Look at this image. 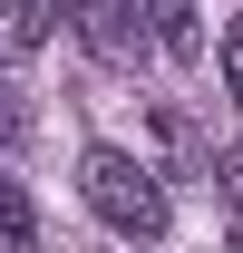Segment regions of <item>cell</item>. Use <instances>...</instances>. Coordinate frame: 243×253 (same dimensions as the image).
Instances as JSON below:
<instances>
[{
    "mask_svg": "<svg viewBox=\"0 0 243 253\" xmlns=\"http://www.w3.org/2000/svg\"><path fill=\"white\" fill-rule=\"evenodd\" d=\"M78 195H88V214L107 224V234H126V244H165V224H175L156 166L126 156V146H88V156H78Z\"/></svg>",
    "mask_w": 243,
    "mask_h": 253,
    "instance_id": "1",
    "label": "cell"
},
{
    "mask_svg": "<svg viewBox=\"0 0 243 253\" xmlns=\"http://www.w3.org/2000/svg\"><path fill=\"white\" fill-rule=\"evenodd\" d=\"M78 10V39H88L107 68H126L136 49H156V30H146V0H68Z\"/></svg>",
    "mask_w": 243,
    "mask_h": 253,
    "instance_id": "2",
    "label": "cell"
},
{
    "mask_svg": "<svg viewBox=\"0 0 243 253\" xmlns=\"http://www.w3.org/2000/svg\"><path fill=\"white\" fill-rule=\"evenodd\" d=\"M68 0H0V59H39Z\"/></svg>",
    "mask_w": 243,
    "mask_h": 253,
    "instance_id": "3",
    "label": "cell"
},
{
    "mask_svg": "<svg viewBox=\"0 0 243 253\" xmlns=\"http://www.w3.org/2000/svg\"><path fill=\"white\" fill-rule=\"evenodd\" d=\"M146 30H156V49L185 68L195 49H204V0H146Z\"/></svg>",
    "mask_w": 243,
    "mask_h": 253,
    "instance_id": "4",
    "label": "cell"
},
{
    "mask_svg": "<svg viewBox=\"0 0 243 253\" xmlns=\"http://www.w3.org/2000/svg\"><path fill=\"white\" fill-rule=\"evenodd\" d=\"M30 244H39V205L20 195V175L0 166V253H30Z\"/></svg>",
    "mask_w": 243,
    "mask_h": 253,
    "instance_id": "5",
    "label": "cell"
},
{
    "mask_svg": "<svg viewBox=\"0 0 243 253\" xmlns=\"http://www.w3.org/2000/svg\"><path fill=\"white\" fill-rule=\"evenodd\" d=\"M224 97H234V107H243V20H234V30H224Z\"/></svg>",
    "mask_w": 243,
    "mask_h": 253,
    "instance_id": "6",
    "label": "cell"
},
{
    "mask_svg": "<svg viewBox=\"0 0 243 253\" xmlns=\"http://www.w3.org/2000/svg\"><path fill=\"white\" fill-rule=\"evenodd\" d=\"M10 68V59H0ZM0 136H20V107H10V78H0Z\"/></svg>",
    "mask_w": 243,
    "mask_h": 253,
    "instance_id": "7",
    "label": "cell"
},
{
    "mask_svg": "<svg viewBox=\"0 0 243 253\" xmlns=\"http://www.w3.org/2000/svg\"><path fill=\"white\" fill-rule=\"evenodd\" d=\"M224 185H234V205H243V156H234V166H224Z\"/></svg>",
    "mask_w": 243,
    "mask_h": 253,
    "instance_id": "8",
    "label": "cell"
},
{
    "mask_svg": "<svg viewBox=\"0 0 243 253\" xmlns=\"http://www.w3.org/2000/svg\"><path fill=\"white\" fill-rule=\"evenodd\" d=\"M234 253H243V234H234Z\"/></svg>",
    "mask_w": 243,
    "mask_h": 253,
    "instance_id": "9",
    "label": "cell"
}]
</instances>
